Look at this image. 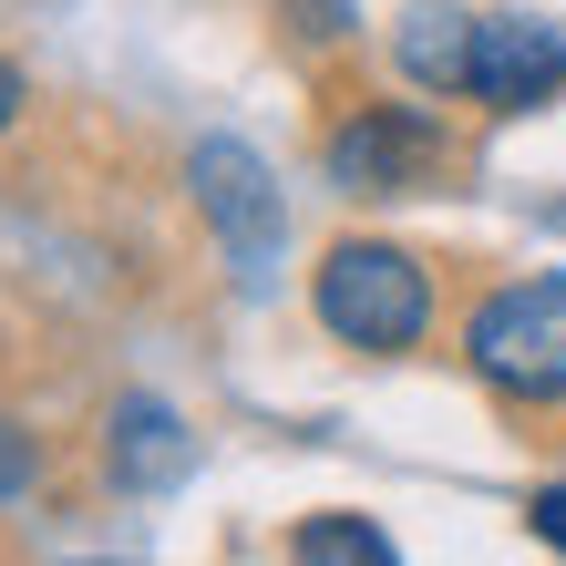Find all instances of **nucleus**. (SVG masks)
<instances>
[{"instance_id":"20e7f679","label":"nucleus","mask_w":566,"mask_h":566,"mask_svg":"<svg viewBox=\"0 0 566 566\" xmlns=\"http://www.w3.org/2000/svg\"><path fill=\"white\" fill-rule=\"evenodd\" d=\"M319 165H329V186H340V196H422L453 165V135L422 104H360L350 124H329Z\"/></svg>"},{"instance_id":"1a4fd4ad","label":"nucleus","mask_w":566,"mask_h":566,"mask_svg":"<svg viewBox=\"0 0 566 566\" xmlns=\"http://www.w3.org/2000/svg\"><path fill=\"white\" fill-rule=\"evenodd\" d=\"M31 484H42V443H31V432L0 412V505H21Z\"/></svg>"},{"instance_id":"f03ea898","label":"nucleus","mask_w":566,"mask_h":566,"mask_svg":"<svg viewBox=\"0 0 566 566\" xmlns=\"http://www.w3.org/2000/svg\"><path fill=\"white\" fill-rule=\"evenodd\" d=\"M463 360L525 412H566V279H505L463 319Z\"/></svg>"},{"instance_id":"423d86ee","label":"nucleus","mask_w":566,"mask_h":566,"mask_svg":"<svg viewBox=\"0 0 566 566\" xmlns=\"http://www.w3.org/2000/svg\"><path fill=\"white\" fill-rule=\"evenodd\" d=\"M104 463H114V484L155 494V484H176L186 463H196V432L165 412L155 391H135V402H114V422H104Z\"/></svg>"},{"instance_id":"0eeeda50","label":"nucleus","mask_w":566,"mask_h":566,"mask_svg":"<svg viewBox=\"0 0 566 566\" xmlns=\"http://www.w3.org/2000/svg\"><path fill=\"white\" fill-rule=\"evenodd\" d=\"M391 62H402V83L422 93H453L463 104V62H474V11H453V0H412L402 31H391Z\"/></svg>"},{"instance_id":"7ed1b4c3","label":"nucleus","mask_w":566,"mask_h":566,"mask_svg":"<svg viewBox=\"0 0 566 566\" xmlns=\"http://www.w3.org/2000/svg\"><path fill=\"white\" fill-rule=\"evenodd\" d=\"M186 186H196V217L217 227V248H227V269H238L248 289H269L279 279V248H289V207H279V176L258 165L238 135H207L186 155Z\"/></svg>"},{"instance_id":"6e6552de","label":"nucleus","mask_w":566,"mask_h":566,"mask_svg":"<svg viewBox=\"0 0 566 566\" xmlns=\"http://www.w3.org/2000/svg\"><path fill=\"white\" fill-rule=\"evenodd\" d=\"M289 566H402V546H391L371 515L329 505V515H298L289 525Z\"/></svg>"},{"instance_id":"ddd939ff","label":"nucleus","mask_w":566,"mask_h":566,"mask_svg":"<svg viewBox=\"0 0 566 566\" xmlns=\"http://www.w3.org/2000/svg\"><path fill=\"white\" fill-rule=\"evenodd\" d=\"M556 217H566V207H556Z\"/></svg>"},{"instance_id":"39448f33","label":"nucleus","mask_w":566,"mask_h":566,"mask_svg":"<svg viewBox=\"0 0 566 566\" xmlns=\"http://www.w3.org/2000/svg\"><path fill=\"white\" fill-rule=\"evenodd\" d=\"M566 93V31L546 11H474V62H463V104L484 114H536Z\"/></svg>"},{"instance_id":"9b49d317","label":"nucleus","mask_w":566,"mask_h":566,"mask_svg":"<svg viewBox=\"0 0 566 566\" xmlns=\"http://www.w3.org/2000/svg\"><path fill=\"white\" fill-rule=\"evenodd\" d=\"M525 525H536V536H546V546L566 556V484H546V494H536V505H525Z\"/></svg>"},{"instance_id":"f257e3e1","label":"nucleus","mask_w":566,"mask_h":566,"mask_svg":"<svg viewBox=\"0 0 566 566\" xmlns=\"http://www.w3.org/2000/svg\"><path fill=\"white\" fill-rule=\"evenodd\" d=\"M310 310H319V329L340 350L391 360V350H412L432 329V269L412 248H391V238H340L310 269Z\"/></svg>"},{"instance_id":"f8f14e48","label":"nucleus","mask_w":566,"mask_h":566,"mask_svg":"<svg viewBox=\"0 0 566 566\" xmlns=\"http://www.w3.org/2000/svg\"><path fill=\"white\" fill-rule=\"evenodd\" d=\"M21 104H31V83H21V62H0V124H11Z\"/></svg>"},{"instance_id":"9d476101","label":"nucleus","mask_w":566,"mask_h":566,"mask_svg":"<svg viewBox=\"0 0 566 566\" xmlns=\"http://www.w3.org/2000/svg\"><path fill=\"white\" fill-rule=\"evenodd\" d=\"M279 11H289V31H298V42H340V31L360 21L350 0H279Z\"/></svg>"}]
</instances>
